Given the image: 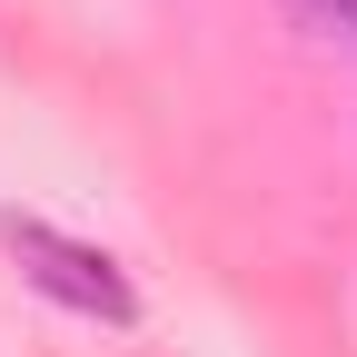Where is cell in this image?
Here are the masks:
<instances>
[{
	"mask_svg": "<svg viewBox=\"0 0 357 357\" xmlns=\"http://www.w3.org/2000/svg\"><path fill=\"white\" fill-rule=\"evenodd\" d=\"M0 248L20 258V278H30V288H50L60 307H79V318H100V328H129V318H139V288L119 278V258H100V248L60 238L50 218L0 208Z\"/></svg>",
	"mask_w": 357,
	"mask_h": 357,
	"instance_id": "cell-1",
	"label": "cell"
},
{
	"mask_svg": "<svg viewBox=\"0 0 357 357\" xmlns=\"http://www.w3.org/2000/svg\"><path fill=\"white\" fill-rule=\"evenodd\" d=\"M278 20L318 50H357V0H278Z\"/></svg>",
	"mask_w": 357,
	"mask_h": 357,
	"instance_id": "cell-2",
	"label": "cell"
}]
</instances>
